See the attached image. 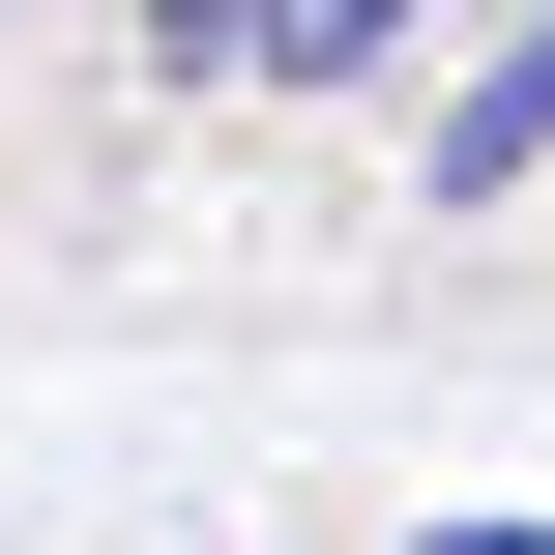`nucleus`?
Returning a JSON list of instances; mask_svg holds the SVG:
<instances>
[{"instance_id":"f257e3e1","label":"nucleus","mask_w":555,"mask_h":555,"mask_svg":"<svg viewBox=\"0 0 555 555\" xmlns=\"http://www.w3.org/2000/svg\"><path fill=\"white\" fill-rule=\"evenodd\" d=\"M555 176V0H468L410 59V205H527Z\"/></svg>"},{"instance_id":"f03ea898","label":"nucleus","mask_w":555,"mask_h":555,"mask_svg":"<svg viewBox=\"0 0 555 555\" xmlns=\"http://www.w3.org/2000/svg\"><path fill=\"white\" fill-rule=\"evenodd\" d=\"M439 29H468V0H293V29H263V88H293V117H351V88H410Z\"/></svg>"},{"instance_id":"7ed1b4c3","label":"nucleus","mask_w":555,"mask_h":555,"mask_svg":"<svg viewBox=\"0 0 555 555\" xmlns=\"http://www.w3.org/2000/svg\"><path fill=\"white\" fill-rule=\"evenodd\" d=\"M263 29H293V0H117V59H146V88H263Z\"/></svg>"},{"instance_id":"20e7f679","label":"nucleus","mask_w":555,"mask_h":555,"mask_svg":"<svg viewBox=\"0 0 555 555\" xmlns=\"http://www.w3.org/2000/svg\"><path fill=\"white\" fill-rule=\"evenodd\" d=\"M410 555H555V527H410Z\"/></svg>"},{"instance_id":"39448f33","label":"nucleus","mask_w":555,"mask_h":555,"mask_svg":"<svg viewBox=\"0 0 555 555\" xmlns=\"http://www.w3.org/2000/svg\"><path fill=\"white\" fill-rule=\"evenodd\" d=\"M0 29H29V0H0Z\"/></svg>"}]
</instances>
